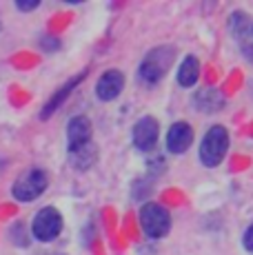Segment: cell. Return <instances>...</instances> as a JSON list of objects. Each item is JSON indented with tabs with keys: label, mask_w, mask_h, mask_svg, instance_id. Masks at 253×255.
Here are the masks:
<instances>
[{
	"label": "cell",
	"mask_w": 253,
	"mask_h": 255,
	"mask_svg": "<svg viewBox=\"0 0 253 255\" xmlns=\"http://www.w3.org/2000/svg\"><path fill=\"white\" fill-rule=\"evenodd\" d=\"M245 247H247V251L253 253V224L247 229V233H245Z\"/></svg>",
	"instance_id": "obj_15"
},
{
	"label": "cell",
	"mask_w": 253,
	"mask_h": 255,
	"mask_svg": "<svg viewBox=\"0 0 253 255\" xmlns=\"http://www.w3.org/2000/svg\"><path fill=\"white\" fill-rule=\"evenodd\" d=\"M67 140H69V151H76L80 146L91 142V122L85 116H76L69 120L67 127Z\"/></svg>",
	"instance_id": "obj_8"
},
{
	"label": "cell",
	"mask_w": 253,
	"mask_h": 255,
	"mask_svg": "<svg viewBox=\"0 0 253 255\" xmlns=\"http://www.w3.org/2000/svg\"><path fill=\"white\" fill-rule=\"evenodd\" d=\"M62 229V215L58 213L53 207H45L38 211V215L33 218V227L31 231L40 242H51L58 238Z\"/></svg>",
	"instance_id": "obj_5"
},
{
	"label": "cell",
	"mask_w": 253,
	"mask_h": 255,
	"mask_svg": "<svg viewBox=\"0 0 253 255\" xmlns=\"http://www.w3.org/2000/svg\"><path fill=\"white\" fill-rule=\"evenodd\" d=\"M193 142V129L187 122H176L167 133V149L171 153H184Z\"/></svg>",
	"instance_id": "obj_9"
},
{
	"label": "cell",
	"mask_w": 253,
	"mask_h": 255,
	"mask_svg": "<svg viewBox=\"0 0 253 255\" xmlns=\"http://www.w3.org/2000/svg\"><path fill=\"white\" fill-rule=\"evenodd\" d=\"M131 138H133V144L138 146L140 151L153 149L155 140H158V122H155V118H151V116L140 118V120L135 122V127H133Z\"/></svg>",
	"instance_id": "obj_6"
},
{
	"label": "cell",
	"mask_w": 253,
	"mask_h": 255,
	"mask_svg": "<svg viewBox=\"0 0 253 255\" xmlns=\"http://www.w3.org/2000/svg\"><path fill=\"white\" fill-rule=\"evenodd\" d=\"M47 189V173L40 169H31L13 184V198L20 202H31L40 198L42 191Z\"/></svg>",
	"instance_id": "obj_4"
},
{
	"label": "cell",
	"mask_w": 253,
	"mask_h": 255,
	"mask_svg": "<svg viewBox=\"0 0 253 255\" xmlns=\"http://www.w3.org/2000/svg\"><path fill=\"white\" fill-rule=\"evenodd\" d=\"M173 62V47H155L144 56L140 65V78L147 85H155L167 76L169 67Z\"/></svg>",
	"instance_id": "obj_1"
},
{
	"label": "cell",
	"mask_w": 253,
	"mask_h": 255,
	"mask_svg": "<svg viewBox=\"0 0 253 255\" xmlns=\"http://www.w3.org/2000/svg\"><path fill=\"white\" fill-rule=\"evenodd\" d=\"M200 76V62H198L196 56H187L180 65V71H178V82L182 87H193Z\"/></svg>",
	"instance_id": "obj_10"
},
{
	"label": "cell",
	"mask_w": 253,
	"mask_h": 255,
	"mask_svg": "<svg viewBox=\"0 0 253 255\" xmlns=\"http://www.w3.org/2000/svg\"><path fill=\"white\" fill-rule=\"evenodd\" d=\"M229 149V133L225 127H211L200 144V160L207 166H218Z\"/></svg>",
	"instance_id": "obj_2"
},
{
	"label": "cell",
	"mask_w": 253,
	"mask_h": 255,
	"mask_svg": "<svg viewBox=\"0 0 253 255\" xmlns=\"http://www.w3.org/2000/svg\"><path fill=\"white\" fill-rule=\"evenodd\" d=\"M140 227L149 238H162L171 229V215L164 207L149 202L140 209Z\"/></svg>",
	"instance_id": "obj_3"
},
{
	"label": "cell",
	"mask_w": 253,
	"mask_h": 255,
	"mask_svg": "<svg viewBox=\"0 0 253 255\" xmlns=\"http://www.w3.org/2000/svg\"><path fill=\"white\" fill-rule=\"evenodd\" d=\"M38 4H40L38 0H18L16 7L20 9V11H31V9H36V7H38Z\"/></svg>",
	"instance_id": "obj_14"
},
{
	"label": "cell",
	"mask_w": 253,
	"mask_h": 255,
	"mask_svg": "<svg viewBox=\"0 0 253 255\" xmlns=\"http://www.w3.org/2000/svg\"><path fill=\"white\" fill-rule=\"evenodd\" d=\"M123 87H125V76H123V71L109 69V71L102 73V78L98 80V85H96V96H98L100 100L109 102V100H114V98L120 96Z\"/></svg>",
	"instance_id": "obj_7"
},
{
	"label": "cell",
	"mask_w": 253,
	"mask_h": 255,
	"mask_svg": "<svg viewBox=\"0 0 253 255\" xmlns=\"http://www.w3.org/2000/svg\"><path fill=\"white\" fill-rule=\"evenodd\" d=\"M251 33H253V29H251Z\"/></svg>",
	"instance_id": "obj_16"
},
{
	"label": "cell",
	"mask_w": 253,
	"mask_h": 255,
	"mask_svg": "<svg viewBox=\"0 0 253 255\" xmlns=\"http://www.w3.org/2000/svg\"><path fill=\"white\" fill-rule=\"evenodd\" d=\"M196 105L200 107L202 111H218L225 105V100H222V96L216 89H202L196 96Z\"/></svg>",
	"instance_id": "obj_12"
},
{
	"label": "cell",
	"mask_w": 253,
	"mask_h": 255,
	"mask_svg": "<svg viewBox=\"0 0 253 255\" xmlns=\"http://www.w3.org/2000/svg\"><path fill=\"white\" fill-rule=\"evenodd\" d=\"M69 155H71V164H74L76 169H89V166L96 162V158H98V151H96V146L89 142V144L80 146V149L69 151Z\"/></svg>",
	"instance_id": "obj_11"
},
{
	"label": "cell",
	"mask_w": 253,
	"mask_h": 255,
	"mask_svg": "<svg viewBox=\"0 0 253 255\" xmlns=\"http://www.w3.org/2000/svg\"><path fill=\"white\" fill-rule=\"evenodd\" d=\"M82 78H85V71H82L80 76H76L74 80H69V82H67L65 87H62V89H58V93H56V96L51 98V100H49V105H47V107H45V111H42V118H49V116L53 114V111L58 109V105H60V102L65 100L67 96H69V93H71V89H74V87H76L78 82L82 80Z\"/></svg>",
	"instance_id": "obj_13"
}]
</instances>
